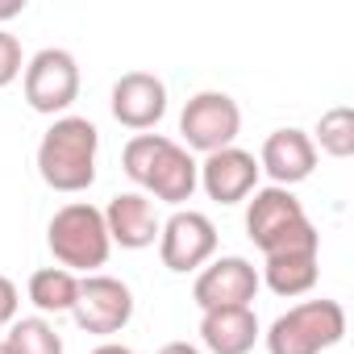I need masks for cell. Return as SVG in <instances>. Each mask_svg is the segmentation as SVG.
Wrapping results in <instances>:
<instances>
[{
    "mask_svg": "<svg viewBox=\"0 0 354 354\" xmlns=\"http://www.w3.org/2000/svg\"><path fill=\"white\" fill-rule=\"evenodd\" d=\"M121 167L142 188V196L175 209L192 201V192L201 188V162L167 133H133L121 150Z\"/></svg>",
    "mask_w": 354,
    "mask_h": 354,
    "instance_id": "1",
    "label": "cell"
},
{
    "mask_svg": "<svg viewBox=\"0 0 354 354\" xmlns=\"http://www.w3.org/2000/svg\"><path fill=\"white\" fill-rule=\"evenodd\" d=\"M96 150L100 129L88 117H55L38 142V175L50 192L75 196L96 184Z\"/></svg>",
    "mask_w": 354,
    "mask_h": 354,
    "instance_id": "2",
    "label": "cell"
},
{
    "mask_svg": "<svg viewBox=\"0 0 354 354\" xmlns=\"http://www.w3.org/2000/svg\"><path fill=\"white\" fill-rule=\"evenodd\" d=\"M46 246L55 254V263L63 271H84V275H96L109 254H113V242H109V230H104V213L88 201H67L63 209H55L50 225H46Z\"/></svg>",
    "mask_w": 354,
    "mask_h": 354,
    "instance_id": "3",
    "label": "cell"
},
{
    "mask_svg": "<svg viewBox=\"0 0 354 354\" xmlns=\"http://www.w3.org/2000/svg\"><path fill=\"white\" fill-rule=\"evenodd\" d=\"M346 337V308L337 300H300L263 333L267 354H325Z\"/></svg>",
    "mask_w": 354,
    "mask_h": 354,
    "instance_id": "4",
    "label": "cell"
},
{
    "mask_svg": "<svg viewBox=\"0 0 354 354\" xmlns=\"http://www.w3.org/2000/svg\"><path fill=\"white\" fill-rule=\"evenodd\" d=\"M246 238L263 250V254H275L283 246H296V242H308V238H321L317 225L308 221L304 205L296 201L292 188H254L250 201H246Z\"/></svg>",
    "mask_w": 354,
    "mask_h": 354,
    "instance_id": "5",
    "label": "cell"
},
{
    "mask_svg": "<svg viewBox=\"0 0 354 354\" xmlns=\"http://www.w3.org/2000/svg\"><path fill=\"white\" fill-rule=\"evenodd\" d=\"M26 104L42 117H67V109L80 100V63L63 46H46L34 59H26L21 71Z\"/></svg>",
    "mask_w": 354,
    "mask_h": 354,
    "instance_id": "6",
    "label": "cell"
},
{
    "mask_svg": "<svg viewBox=\"0 0 354 354\" xmlns=\"http://www.w3.org/2000/svg\"><path fill=\"white\" fill-rule=\"evenodd\" d=\"M242 133V109L225 92H196L180 113V146L196 154H217L225 146H238Z\"/></svg>",
    "mask_w": 354,
    "mask_h": 354,
    "instance_id": "7",
    "label": "cell"
},
{
    "mask_svg": "<svg viewBox=\"0 0 354 354\" xmlns=\"http://www.w3.org/2000/svg\"><path fill=\"white\" fill-rule=\"evenodd\" d=\"M71 317H75V325L84 333H96V337L113 342V333H121L133 321V292L117 275H100V271L84 275Z\"/></svg>",
    "mask_w": 354,
    "mask_h": 354,
    "instance_id": "8",
    "label": "cell"
},
{
    "mask_svg": "<svg viewBox=\"0 0 354 354\" xmlns=\"http://www.w3.org/2000/svg\"><path fill=\"white\" fill-rule=\"evenodd\" d=\"M158 259L175 275L201 271L217 259V225L196 209H175L158 230Z\"/></svg>",
    "mask_w": 354,
    "mask_h": 354,
    "instance_id": "9",
    "label": "cell"
},
{
    "mask_svg": "<svg viewBox=\"0 0 354 354\" xmlns=\"http://www.w3.org/2000/svg\"><path fill=\"white\" fill-rule=\"evenodd\" d=\"M259 267L242 254H221L213 263H205L196 271V283H192V300L201 313L209 308H250L254 296H259Z\"/></svg>",
    "mask_w": 354,
    "mask_h": 354,
    "instance_id": "10",
    "label": "cell"
},
{
    "mask_svg": "<svg viewBox=\"0 0 354 354\" xmlns=\"http://www.w3.org/2000/svg\"><path fill=\"white\" fill-rule=\"evenodd\" d=\"M109 109L117 125L133 133H150L167 117V84L154 71H125L109 92Z\"/></svg>",
    "mask_w": 354,
    "mask_h": 354,
    "instance_id": "11",
    "label": "cell"
},
{
    "mask_svg": "<svg viewBox=\"0 0 354 354\" xmlns=\"http://www.w3.org/2000/svg\"><path fill=\"white\" fill-rule=\"evenodd\" d=\"M259 158L242 146H225L217 154H205L201 162V188L217 205H242L259 188Z\"/></svg>",
    "mask_w": 354,
    "mask_h": 354,
    "instance_id": "12",
    "label": "cell"
},
{
    "mask_svg": "<svg viewBox=\"0 0 354 354\" xmlns=\"http://www.w3.org/2000/svg\"><path fill=\"white\" fill-rule=\"evenodd\" d=\"M317 275H321V238H308V242H296L288 250L263 254L259 283H267L283 300H296V296H308L317 288Z\"/></svg>",
    "mask_w": 354,
    "mask_h": 354,
    "instance_id": "13",
    "label": "cell"
},
{
    "mask_svg": "<svg viewBox=\"0 0 354 354\" xmlns=\"http://www.w3.org/2000/svg\"><path fill=\"white\" fill-rule=\"evenodd\" d=\"M259 171L271 175L275 188H296L304 184L308 175L317 171V146L304 129L288 125V129H275L267 133L263 150H259Z\"/></svg>",
    "mask_w": 354,
    "mask_h": 354,
    "instance_id": "14",
    "label": "cell"
},
{
    "mask_svg": "<svg viewBox=\"0 0 354 354\" xmlns=\"http://www.w3.org/2000/svg\"><path fill=\"white\" fill-rule=\"evenodd\" d=\"M100 213H104V230H109L113 246H121V250H146V246L158 242L162 221H158V209H154L150 196H142V192H117Z\"/></svg>",
    "mask_w": 354,
    "mask_h": 354,
    "instance_id": "15",
    "label": "cell"
},
{
    "mask_svg": "<svg viewBox=\"0 0 354 354\" xmlns=\"http://www.w3.org/2000/svg\"><path fill=\"white\" fill-rule=\"evenodd\" d=\"M263 337L254 308H209L201 313V342L209 354H250Z\"/></svg>",
    "mask_w": 354,
    "mask_h": 354,
    "instance_id": "16",
    "label": "cell"
},
{
    "mask_svg": "<svg viewBox=\"0 0 354 354\" xmlns=\"http://www.w3.org/2000/svg\"><path fill=\"white\" fill-rule=\"evenodd\" d=\"M30 304L38 308V317H59V313H71L75 308V296H80V275L63 271V267H38L30 275Z\"/></svg>",
    "mask_w": 354,
    "mask_h": 354,
    "instance_id": "17",
    "label": "cell"
},
{
    "mask_svg": "<svg viewBox=\"0 0 354 354\" xmlns=\"http://www.w3.org/2000/svg\"><path fill=\"white\" fill-rule=\"evenodd\" d=\"M9 354H63V337L46 317H17L5 333Z\"/></svg>",
    "mask_w": 354,
    "mask_h": 354,
    "instance_id": "18",
    "label": "cell"
},
{
    "mask_svg": "<svg viewBox=\"0 0 354 354\" xmlns=\"http://www.w3.org/2000/svg\"><path fill=\"white\" fill-rule=\"evenodd\" d=\"M308 138H313V146L325 150L329 158H350V154H354V109L337 104V109L321 113V121H317V129H313Z\"/></svg>",
    "mask_w": 354,
    "mask_h": 354,
    "instance_id": "19",
    "label": "cell"
},
{
    "mask_svg": "<svg viewBox=\"0 0 354 354\" xmlns=\"http://www.w3.org/2000/svg\"><path fill=\"white\" fill-rule=\"evenodd\" d=\"M21 71H26V55H21V42H17V34L0 30V88L17 84V80H21Z\"/></svg>",
    "mask_w": 354,
    "mask_h": 354,
    "instance_id": "20",
    "label": "cell"
},
{
    "mask_svg": "<svg viewBox=\"0 0 354 354\" xmlns=\"http://www.w3.org/2000/svg\"><path fill=\"white\" fill-rule=\"evenodd\" d=\"M17 308H21V292L9 275H0V329L17 321Z\"/></svg>",
    "mask_w": 354,
    "mask_h": 354,
    "instance_id": "21",
    "label": "cell"
},
{
    "mask_svg": "<svg viewBox=\"0 0 354 354\" xmlns=\"http://www.w3.org/2000/svg\"><path fill=\"white\" fill-rule=\"evenodd\" d=\"M26 13V0H0V21H13Z\"/></svg>",
    "mask_w": 354,
    "mask_h": 354,
    "instance_id": "22",
    "label": "cell"
},
{
    "mask_svg": "<svg viewBox=\"0 0 354 354\" xmlns=\"http://www.w3.org/2000/svg\"><path fill=\"white\" fill-rule=\"evenodd\" d=\"M158 354H205L201 346H192V342H167Z\"/></svg>",
    "mask_w": 354,
    "mask_h": 354,
    "instance_id": "23",
    "label": "cell"
},
{
    "mask_svg": "<svg viewBox=\"0 0 354 354\" xmlns=\"http://www.w3.org/2000/svg\"><path fill=\"white\" fill-rule=\"evenodd\" d=\"M92 354H133V350H129V346H121V342H100Z\"/></svg>",
    "mask_w": 354,
    "mask_h": 354,
    "instance_id": "24",
    "label": "cell"
},
{
    "mask_svg": "<svg viewBox=\"0 0 354 354\" xmlns=\"http://www.w3.org/2000/svg\"><path fill=\"white\" fill-rule=\"evenodd\" d=\"M0 354H9V350H5V342H0Z\"/></svg>",
    "mask_w": 354,
    "mask_h": 354,
    "instance_id": "25",
    "label": "cell"
}]
</instances>
